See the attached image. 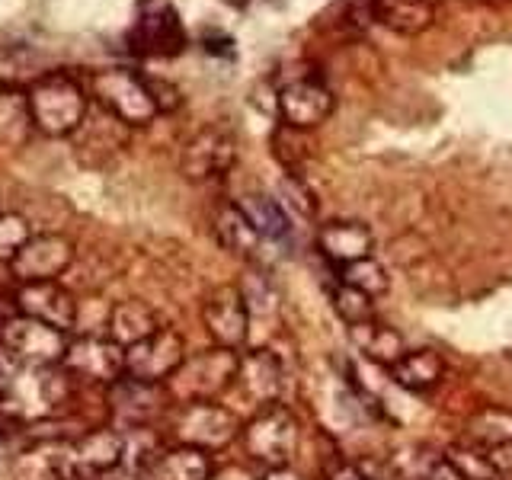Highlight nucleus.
I'll return each instance as SVG.
<instances>
[{"label": "nucleus", "instance_id": "32", "mask_svg": "<svg viewBox=\"0 0 512 480\" xmlns=\"http://www.w3.org/2000/svg\"><path fill=\"white\" fill-rule=\"evenodd\" d=\"M237 288H240V295H244V301H247L250 317L279 311V295H276V288H272V282L263 276V272H247L244 282H240Z\"/></svg>", "mask_w": 512, "mask_h": 480}, {"label": "nucleus", "instance_id": "37", "mask_svg": "<svg viewBox=\"0 0 512 480\" xmlns=\"http://www.w3.org/2000/svg\"><path fill=\"white\" fill-rule=\"evenodd\" d=\"M423 480H464V477H461V471L455 468V464L442 455V458H436L429 464V471L423 474Z\"/></svg>", "mask_w": 512, "mask_h": 480}, {"label": "nucleus", "instance_id": "14", "mask_svg": "<svg viewBox=\"0 0 512 480\" xmlns=\"http://www.w3.org/2000/svg\"><path fill=\"white\" fill-rule=\"evenodd\" d=\"M106 391H109V410L112 420H116V429H148L170 404L164 384H148L132 375H122Z\"/></svg>", "mask_w": 512, "mask_h": 480}, {"label": "nucleus", "instance_id": "21", "mask_svg": "<svg viewBox=\"0 0 512 480\" xmlns=\"http://www.w3.org/2000/svg\"><path fill=\"white\" fill-rule=\"evenodd\" d=\"M215 471L212 455L189 445H173L144 458L138 480H208Z\"/></svg>", "mask_w": 512, "mask_h": 480}, {"label": "nucleus", "instance_id": "35", "mask_svg": "<svg viewBox=\"0 0 512 480\" xmlns=\"http://www.w3.org/2000/svg\"><path fill=\"white\" fill-rule=\"evenodd\" d=\"M144 80H148L151 100H154L160 116H164V112H176V109L183 106V96H180V90L170 84V80H164V77H148V74H144Z\"/></svg>", "mask_w": 512, "mask_h": 480}, {"label": "nucleus", "instance_id": "24", "mask_svg": "<svg viewBox=\"0 0 512 480\" xmlns=\"http://www.w3.org/2000/svg\"><path fill=\"white\" fill-rule=\"evenodd\" d=\"M394 384H400L410 394H426L432 388H439V381L445 378V359L436 349H413L404 352L391 368Z\"/></svg>", "mask_w": 512, "mask_h": 480}, {"label": "nucleus", "instance_id": "10", "mask_svg": "<svg viewBox=\"0 0 512 480\" xmlns=\"http://www.w3.org/2000/svg\"><path fill=\"white\" fill-rule=\"evenodd\" d=\"M186 356L189 352L183 333L173 327H160L148 340L125 349V375L148 384H167L176 368L186 362Z\"/></svg>", "mask_w": 512, "mask_h": 480}, {"label": "nucleus", "instance_id": "36", "mask_svg": "<svg viewBox=\"0 0 512 480\" xmlns=\"http://www.w3.org/2000/svg\"><path fill=\"white\" fill-rule=\"evenodd\" d=\"M490 464H493V471L503 477H512V442H503V445H496L487 452Z\"/></svg>", "mask_w": 512, "mask_h": 480}, {"label": "nucleus", "instance_id": "41", "mask_svg": "<svg viewBox=\"0 0 512 480\" xmlns=\"http://www.w3.org/2000/svg\"><path fill=\"white\" fill-rule=\"evenodd\" d=\"M484 4H503V0H484Z\"/></svg>", "mask_w": 512, "mask_h": 480}, {"label": "nucleus", "instance_id": "8", "mask_svg": "<svg viewBox=\"0 0 512 480\" xmlns=\"http://www.w3.org/2000/svg\"><path fill=\"white\" fill-rule=\"evenodd\" d=\"M61 368L71 375V381L109 388L125 375V349L106 333H84L68 343Z\"/></svg>", "mask_w": 512, "mask_h": 480}, {"label": "nucleus", "instance_id": "3", "mask_svg": "<svg viewBox=\"0 0 512 480\" xmlns=\"http://www.w3.org/2000/svg\"><path fill=\"white\" fill-rule=\"evenodd\" d=\"M240 352L212 346L196 356H186V362L176 368L173 378L164 384L170 400L176 404H196V400H218L237 381Z\"/></svg>", "mask_w": 512, "mask_h": 480}, {"label": "nucleus", "instance_id": "11", "mask_svg": "<svg viewBox=\"0 0 512 480\" xmlns=\"http://www.w3.org/2000/svg\"><path fill=\"white\" fill-rule=\"evenodd\" d=\"M77 247L64 234H32L23 250L13 256L10 276L16 285L26 282H58L64 272L74 266Z\"/></svg>", "mask_w": 512, "mask_h": 480}, {"label": "nucleus", "instance_id": "5", "mask_svg": "<svg viewBox=\"0 0 512 480\" xmlns=\"http://www.w3.org/2000/svg\"><path fill=\"white\" fill-rule=\"evenodd\" d=\"M240 442L250 461L263 464L266 471L288 468L298 452V416L285 404H266L240 429Z\"/></svg>", "mask_w": 512, "mask_h": 480}, {"label": "nucleus", "instance_id": "7", "mask_svg": "<svg viewBox=\"0 0 512 480\" xmlns=\"http://www.w3.org/2000/svg\"><path fill=\"white\" fill-rule=\"evenodd\" d=\"M68 333L32 320L23 314H10L0 327V349L7 352L13 365H32V368H55L64 362L68 352Z\"/></svg>", "mask_w": 512, "mask_h": 480}, {"label": "nucleus", "instance_id": "16", "mask_svg": "<svg viewBox=\"0 0 512 480\" xmlns=\"http://www.w3.org/2000/svg\"><path fill=\"white\" fill-rule=\"evenodd\" d=\"M77 308H80V301L61 282H26L16 288V295H13L16 314L42 320V324L55 327L61 333H71L77 327Z\"/></svg>", "mask_w": 512, "mask_h": 480}, {"label": "nucleus", "instance_id": "12", "mask_svg": "<svg viewBox=\"0 0 512 480\" xmlns=\"http://www.w3.org/2000/svg\"><path fill=\"white\" fill-rule=\"evenodd\" d=\"M276 106H279V119L285 128H292V132H311V128L324 125L333 116L336 96L320 77L304 74V77L288 80L279 90Z\"/></svg>", "mask_w": 512, "mask_h": 480}, {"label": "nucleus", "instance_id": "19", "mask_svg": "<svg viewBox=\"0 0 512 480\" xmlns=\"http://www.w3.org/2000/svg\"><path fill=\"white\" fill-rule=\"evenodd\" d=\"M234 384L260 407L279 404L282 388H285V368L272 349H247V352H240Z\"/></svg>", "mask_w": 512, "mask_h": 480}, {"label": "nucleus", "instance_id": "26", "mask_svg": "<svg viewBox=\"0 0 512 480\" xmlns=\"http://www.w3.org/2000/svg\"><path fill=\"white\" fill-rule=\"evenodd\" d=\"M237 205L263 240H272V244H288L292 240V215L285 212L279 199L263 196V192H250V196L237 199Z\"/></svg>", "mask_w": 512, "mask_h": 480}, {"label": "nucleus", "instance_id": "6", "mask_svg": "<svg viewBox=\"0 0 512 480\" xmlns=\"http://www.w3.org/2000/svg\"><path fill=\"white\" fill-rule=\"evenodd\" d=\"M240 416L218 404V400H196V404H180L173 420V436L176 445H189L199 448V452H221L228 448L234 439H240Z\"/></svg>", "mask_w": 512, "mask_h": 480}, {"label": "nucleus", "instance_id": "42", "mask_svg": "<svg viewBox=\"0 0 512 480\" xmlns=\"http://www.w3.org/2000/svg\"><path fill=\"white\" fill-rule=\"evenodd\" d=\"M429 4H432V7H436V4H442V0H429Z\"/></svg>", "mask_w": 512, "mask_h": 480}, {"label": "nucleus", "instance_id": "25", "mask_svg": "<svg viewBox=\"0 0 512 480\" xmlns=\"http://www.w3.org/2000/svg\"><path fill=\"white\" fill-rule=\"evenodd\" d=\"M215 237L224 250L240 256V260H256V253L263 247V237L256 234V228L240 212L237 202H224L215 212Z\"/></svg>", "mask_w": 512, "mask_h": 480}, {"label": "nucleus", "instance_id": "38", "mask_svg": "<svg viewBox=\"0 0 512 480\" xmlns=\"http://www.w3.org/2000/svg\"><path fill=\"white\" fill-rule=\"evenodd\" d=\"M324 480H368V474L359 468V464L343 461V464H333V468L327 471V477H324Z\"/></svg>", "mask_w": 512, "mask_h": 480}, {"label": "nucleus", "instance_id": "18", "mask_svg": "<svg viewBox=\"0 0 512 480\" xmlns=\"http://www.w3.org/2000/svg\"><path fill=\"white\" fill-rule=\"evenodd\" d=\"M71 452L77 461L80 480H100L106 474H116L125 464V436L116 426H96L71 442Z\"/></svg>", "mask_w": 512, "mask_h": 480}, {"label": "nucleus", "instance_id": "33", "mask_svg": "<svg viewBox=\"0 0 512 480\" xmlns=\"http://www.w3.org/2000/svg\"><path fill=\"white\" fill-rule=\"evenodd\" d=\"M279 202L292 218H314L317 215L314 192L304 186L298 176H285V180L279 183Z\"/></svg>", "mask_w": 512, "mask_h": 480}, {"label": "nucleus", "instance_id": "15", "mask_svg": "<svg viewBox=\"0 0 512 480\" xmlns=\"http://www.w3.org/2000/svg\"><path fill=\"white\" fill-rule=\"evenodd\" d=\"M202 324L215 346L240 352L250 340V311L237 285H218L202 304Z\"/></svg>", "mask_w": 512, "mask_h": 480}, {"label": "nucleus", "instance_id": "2", "mask_svg": "<svg viewBox=\"0 0 512 480\" xmlns=\"http://www.w3.org/2000/svg\"><path fill=\"white\" fill-rule=\"evenodd\" d=\"M23 96L32 128L45 138H71L93 103L87 87L71 74H45Z\"/></svg>", "mask_w": 512, "mask_h": 480}, {"label": "nucleus", "instance_id": "23", "mask_svg": "<svg viewBox=\"0 0 512 480\" xmlns=\"http://www.w3.org/2000/svg\"><path fill=\"white\" fill-rule=\"evenodd\" d=\"M372 20L394 36H420L436 20L429 0H372Z\"/></svg>", "mask_w": 512, "mask_h": 480}, {"label": "nucleus", "instance_id": "28", "mask_svg": "<svg viewBox=\"0 0 512 480\" xmlns=\"http://www.w3.org/2000/svg\"><path fill=\"white\" fill-rule=\"evenodd\" d=\"M503 442H512V410L487 407V410H477L468 420V445L490 452V448Z\"/></svg>", "mask_w": 512, "mask_h": 480}, {"label": "nucleus", "instance_id": "4", "mask_svg": "<svg viewBox=\"0 0 512 480\" xmlns=\"http://www.w3.org/2000/svg\"><path fill=\"white\" fill-rule=\"evenodd\" d=\"M87 93L96 106L112 112V116H116L119 122H125L128 128H144L160 116L154 100H151L148 80L132 68L93 71L87 77Z\"/></svg>", "mask_w": 512, "mask_h": 480}, {"label": "nucleus", "instance_id": "27", "mask_svg": "<svg viewBox=\"0 0 512 480\" xmlns=\"http://www.w3.org/2000/svg\"><path fill=\"white\" fill-rule=\"evenodd\" d=\"M349 340L352 346H356L365 359H372L378 365H394L400 356L407 352L404 346V336H400L394 327L388 324H378V320H365V324H356V327H349Z\"/></svg>", "mask_w": 512, "mask_h": 480}, {"label": "nucleus", "instance_id": "29", "mask_svg": "<svg viewBox=\"0 0 512 480\" xmlns=\"http://www.w3.org/2000/svg\"><path fill=\"white\" fill-rule=\"evenodd\" d=\"M340 282H346L349 288H356V292L368 295V298H381V295H388V288H391V276H388V269H384L375 256H365V260L359 263H352V266H343L340 269Z\"/></svg>", "mask_w": 512, "mask_h": 480}, {"label": "nucleus", "instance_id": "20", "mask_svg": "<svg viewBox=\"0 0 512 480\" xmlns=\"http://www.w3.org/2000/svg\"><path fill=\"white\" fill-rule=\"evenodd\" d=\"M317 250L324 253L336 269H343V266L365 260V256H372L375 237L362 221L333 218L317 228Z\"/></svg>", "mask_w": 512, "mask_h": 480}, {"label": "nucleus", "instance_id": "40", "mask_svg": "<svg viewBox=\"0 0 512 480\" xmlns=\"http://www.w3.org/2000/svg\"><path fill=\"white\" fill-rule=\"evenodd\" d=\"M260 480H304L298 471H292V468H272V471H266Z\"/></svg>", "mask_w": 512, "mask_h": 480}, {"label": "nucleus", "instance_id": "13", "mask_svg": "<svg viewBox=\"0 0 512 480\" xmlns=\"http://www.w3.org/2000/svg\"><path fill=\"white\" fill-rule=\"evenodd\" d=\"M128 138H132V128L119 122L103 106L90 103L84 122L71 135V144H74V157L84 167H106L109 160H116L128 148Z\"/></svg>", "mask_w": 512, "mask_h": 480}, {"label": "nucleus", "instance_id": "22", "mask_svg": "<svg viewBox=\"0 0 512 480\" xmlns=\"http://www.w3.org/2000/svg\"><path fill=\"white\" fill-rule=\"evenodd\" d=\"M154 330H160V320H157V311L151 308L148 301L125 298L119 304H112L106 336H109V340H116L122 349L135 346L141 340H148Z\"/></svg>", "mask_w": 512, "mask_h": 480}, {"label": "nucleus", "instance_id": "39", "mask_svg": "<svg viewBox=\"0 0 512 480\" xmlns=\"http://www.w3.org/2000/svg\"><path fill=\"white\" fill-rule=\"evenodd\" d=\"M208 480H260V477H253L244 464H224V468H215Z\"/></svg>", "mask_w": 512, "mask_h": 480}, {"label": "nucleus", "instance_id": "9", "mask_svg": "<svg viewBox=\"0 0 512 480\" xmlns=\"http://www.w3.org/2000/svg\"><path fill=\"white\" fill-rule=\"evenodd\" d=\"M237 164V138L228 128L208 125L192 135L180 151V173L189 183H212Z\"/></svg>", "mask_w": 512, "mask_h": 480}, {"label": "nucleus", "instance_id": "1", "mask_svg": "<svg viewBox=\"0 0 512 480\" xmlns=\"http://www.w3.org/2000/svg\"><path fill=\"white\" fill-rule=\"evenodd\" d=\"M71 394V375L61 365H0V413L10 420H45Z\"/></svg>", "mask_w": 512, "mask_h": 480}, {"label": "nucleus", "instance_id": "17", "mask_svg": "<svg viewBox=\"0 0 512 480\" xmlns=\"http://www.w3.org/2000/svg\"><path fill=\"white\" fill-rule=\"evenodd\" d=\"M132 39L144 55H176L186 45V32L170 0H141Z\"/></svg>", "mask_w": 512, "mask_h": 480}, {"label": "nucleus", "instance_id": "34", "mask_svg": "<svg viewBox=\"0 0 512 480\" xmlns=\"http://www.w3.org/2000/svg\"><path fill=\"white\" fill-rule=\"evenodd\" d=\"M32 237V228L23 215L0 212V263H13V256L23 250V244Z\"/></svg>", "mask_w": 512, "mask_h": 480}, {"label": "nucleus", "instance_id": "31", "mask_svg": "<svg viewBox=\"0 0 512 480\" xmlns=\"http://www.w3.org/2000/svg\"><path fill=\"white\" fill-rule=\"evenodd\" d=\"M445 458L455 464L464 480H500V474L493 471V464H490L484 448H474L468 442H464V445H452L445 452Z\"/></svg>", "mask_w": 512, "mask_h": 480}, {"label": "nucleus", "instance_id": "30", "mask_svg": "<svg viewBox=\"0 0 512 480\" xmlns=\"http://www.w3.org/2000/svg\"><path fill=\"white\" fill-rule=\"evenodd\" d=\"M330 304H333L336 317H340L346 327L365 324V320H372V317H375V304H372V298L362 295V292H356V288H349L346 282L333 285Z\"/></svg>", "mask_w": 512, "mask_h": 480}]
</instances>
